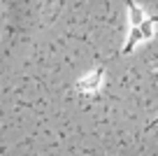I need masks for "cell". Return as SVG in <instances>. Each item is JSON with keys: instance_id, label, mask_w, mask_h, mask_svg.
Returning <instances> with one entry per match:
<instances>
[{"instance_id": "obj_1", "label": "cell", "mask_w": 158, "mask_h": 156, "mask_svg": "<svg viewBox=\"0 0 158 156\" xmlns=\"http://www.w3.org/2000/svg\"><path fill=\"white\" fill-rule=\"evenodd\" d=\"M102 75H105V70L98 68L95 72H91L89 77L79 79L77 82V91H95V89L100 86V82H102Z\"/></svg>"}, {"instance_id": "obj_2", "label": "cell", "mask_w": 158, "mask_h": 156, "mask_svg": "<svg viewBox=\"0 0 158 156\" xmlns=\"http://www.w3.org/2000/svg\"><path fill=\"white\" fill-rule=\"evenodd\" d=\"M142 42V33H139V28L137 26H130V33H128V40H126V44H123V49H121V54L123 56H128L130 51H133L137 44Z\"/></svg>"}, {"instance_id": "obj_3", "label": "cell", "mask_w": 158, "mask_h": 156, "mask_svg": "<svg viewBox=\"0 0 158 156\" xmlns=\"http://www.w3.org/2000/svg\"><path fill=\"white\" fill-rule=\"evenodd\" d=\"M128 2V16H130V26H139L147 16H144V12H142V7L139 5H135L133 0H126Z\"/></svg>"}, {"instance_id": "obj_4", "label": "cell", "mask_w": 158, "mask_h": 156, "mask_svg": "<svg viewBox=\"0 0 158 156\" xmlns=\"http://www.w3.org/2000/svg\"><path fill=\"white\" fill-rule=\"evenodd\" d=\"M153 24H158V16H147V19L137 26L139 33H142V40H151L153 37Z\"/></svg>"}, {"instance_id": "obj_5", "label": "cell", "mask_w": 158, "mask_h": 156, "mask_svg": "<svg viewBox=\"0 0 158 156\" xmlns=\"http://www.w3.org/2000/svg\"><path fill=\"white\" fill-rule=\"evenodd\" d=\"M156 77H158V72H156Z\"/></svg>"}]
</instances>
